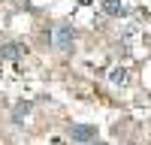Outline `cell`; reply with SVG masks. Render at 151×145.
Returning <instances> with one entry per match:
<instances>
[{"instance_id":"5b68a950","label":"cell","mask_w":151,"mask_h":145,"mask_svg":"<svg viewBox=\"0 0 151 145\" xmlns=\"http://www.w3.org/2000/svg\"><path fill=\"white\" fill-rule=\"evenodd\" d=\"M109 82H112V85H127V70H124V67H115V70L109 72Z\"/></svg>"},{"instance_id":"8992f818","label":"cell","mask_w":151,"mask_h":145,"mask_svg":"<svg viewBox=\"0 0 151 145\" xmlns=\"http://www.w3.org/2000/svg\"><path fill=\"white\" fill-rule=\"evenodd\" d=\"M30 109H33V103H18L15 109H12V121H15V124H18V121H21V115H27Z\"/></svg>"},{"instance_id":"52a82bcc","label":"cell","mask_w":151,"mask_h":145,"mask_svg":"<svg viewBox=\"0 0 151 145\" xmlns=\"http://www.w3.org/2000/svg\"><path fill=\"white\" fill-rule=\"evenodd\" d=\"M88 145H106V142H100V139H94V142H88Z\"/></svg>"},{"instance_id":"277c9868","label":"cell","mask_w":151,"mask_h":145,"mask_svg":"<svg viewBox=\"0 0 151 145\" xmlns=\"http://www.w3.org/2000/svg\"><path fill=\"white\" fill-rule=\"evenodd\" d=\"M103 12L112 15V18H121V15H127V12H130V6L124 3V0H103Z\"/></svg>"},{"instance_id":"3957f363","label":"cell","mask_w":151,"mask_h":145,"mask_svg":"<svg viewBox=\"0 0 151 145\" xmlns=\"http://www.w3.org/2000/svg\"><path fill=\"white\" fill-rule=\"evenodd\" d=\"M24 52H27V48L18 45V42H3L0 45V60H21Z\"/></svg>"},{"instance_id":"6da1fadb","label":"cell","mask_w":151,"mask_h":145,"mask_svg":"<svg viewBox=\"0 0 151 145\" xmlns=\"http://www.w3.org/2000/svg\"><path fill=\"white\" fill-rule=\"evenodd\" d=\"M67 136L73 142H79V145H88V142L97 139V127L94 124H70L67 127Z\"/></svg>"},{"instance_id":"ba28073f","label":"cell","mask_w":151,"mask_h":145,"mask_svg":"<svg viewBox=\"0 0 151 145\" xmlns=\"http://www.w3.org/2000/svg\"><path fill=\"white\" fill-rule=\"evenodd\" d=\"M82 3H85V6H88V3H91V0H82Z\"/></svg>"},{"instance_id":"7a4b0ae2","label":"cell","mask_w":151,"mask_h":145,"mask_svg":"<svg viewBox=\"0 0 151 145\" xmlns=\"http://www.w3.org/2000/svg\"><path fill=\"white\" fill-rule=\"evenodd\" d=\"M73 42H76V33H73V27L60 24V27H58V33H55V45L60 48V52H70V48H73Z\"/></svg>"}]
</instances>
